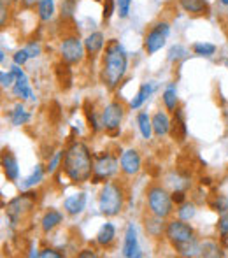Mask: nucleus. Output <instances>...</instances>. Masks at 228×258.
Listing matches in <instances>:
<instances>
[{
  "mask_svg": "<svg viewBox=\"0 0 228 258\" xmlns=\"http://www.w3.org/2000/svg\"><path fill=\"white\" fill-rule=\"evenodd\" d=\"M216 227H218L219 237H221L223 241H226V239H228V211L219 216L218 225H216Z\"/></svg>",
  "mask_w": 228,
  "mask_h": 258,
  "instance_id": "obj_38",
  "label": "nucleus"
},
{
  "mask_svg": "<svg viewBox=\"0 0 228 258\" xmlns=\"http://www.w3.org/2000/svg\"><path fill=\"white\" fill-rule=\"evenodd\" d=\"M211 207L216 211V213H226L228 211V199L223 197V195H214V199L211 201Z\"/></svg>",
  "mask_w": 228,
  "mask_h": 258,
  "instance_id": "obj_36",
  "label": "nucleus"
},
{
  "mask_svg": "<svg viewBox=\"0 0 228 258\" xmlns=\"http://www.w3.org/2000/svg\"><path fill=\"white\" fill-rule=\"evenodd\" d=\"M179 4L190 14H202L209 9L207 0H179Z\"/></svg>",
  "mask_w": 228,
  "mask_h": 258,
  "instance_id": "obj_25",
  "label": "nucleus"
},
{
  "mask_svg": "<svg viewBox=\"0 0 228 258\" xmlns=\"http://www.w3.org/2000/svg\"><path fill=\"white\" fill-rule=\"evenodd\" d=\"M27 51H28V54H30V58H37L39 54L42 53V48H41L39 42H30V44L27 46Z\"/></svg>",
  "mask_w": 228,
  "mask_h": 258,
  "instance_id": "obj_43",
  "label": "nucleus"
},
{
  "mask_svg": "<svg viewBox=\"0 0 228 258\" xmlns=\"http://www.w3.org/2000/svg\"><path fill=\"white\" fill-rule=\"evenodd\" d=\"M37 14L41 21H49L55 16V2L53 0H39Z\"/></svg>",
  "mask_w": 228,
  "mask_h": 258,
  "instance_id": "obj_26",
  "label": "nucleus"
},
{
  "mask_svg": "<svg viewBox=\"0 0 228 258\" xmlns=\"http://www.w3.org/2000/svg\"><path fill=\"white\" fill-rule=\"evenodd\" d=\"M123 256L126 258H140L142 253H140L139 248V239H137V230L135 225L128 223L125 230V242H123Z\"/></svg>",
  "mask_w": 228,
  "mask_h": 258,
  "instance_id": "obj_12",
  "label": "nucleus"
},
{
  "mask_svg": "<svg viewBox=\"0 0 228 258\" xmlns=\"http://www.w3.org/2000/svg\"><path fill=\"white\" fill-rule=\"evenodd\" d=\"M169 35H171V25L167 21H160L157 23L144 37V49L147 54H155L158 53L167 42Z\"/></svg>",
  "mask_w": 228,
  "mask_h": 258,
  "instance_id": "obj_9",
  "label": "nucleus"
},
{
  "mask_svg": "<svg viewBox=\"0 0 228 258\" xmlns=\"http://www.w3.org/2000/svg\"><path fill=\"white\" fill-rule=\"evenodd\" d=\"M114 13H116V0H104V13H102L104 21L111 20V16Z\"/></svg>",
  "mask_w": 228,
  "mask_h": 258,
  "instance_id": "obj_40",
  "label": "nucleus"
},
{
  "mask_svg": "<svg viewBox=\"0 0 228 258\" xmlns=\"http://www.w3.org/2000/svg\"><path fill=\"white\" fill-rule=\"evenodd\" d=\"M86 48L85 42L78 37V35H67V37L61 39L60 42V56L63 61L70 65L81 63L85 60Z\"/></svg>",
  "mask_w": 228,
  "mask_h": 258,
  "instance_id": "obj_7",
  "label": "nucleus"
},
{
  "mask_svg": "<svg viewBox=\"0 0 228 258\" xmlns=\"http://www.w3.org/2000/svg\"><path fill=\"white\" fill-rule=\"evenodd\" d=\"M146 202H147V209L151 214L160 218H169L174 211V201H172V194H169L164 186H153L147 188L146 191Z\"/></svg>",
  "mask_w": 228,
  "mask_h": 258,
  "instance_id": "obj_4",
  "label": "nucleus"
},
{
  "mask_svg": "<svg viewBox=\"0 0 228 258\" xmlns=\"http://www.w3.org/2000/svg\"><path fill=\"white\" fill-rule=\"evenodd\" d=\"M13 95L16 97V99H21V100H27V99H30V97H34L30 85H28L27 76H23V78H16V83L13 85Z\"/></svg>",
  "mask_w": 228,
  "mask_h": 258,
  "instance_id": "obj_22",
  "label": "nucleus"
},
{
  "mask_svg": "<svg viewBox=\"0 0 228 258\" xmlns=\"http://www.w3.org/2000/svg\"><path fill=\"white\" fill-rule=\"evenodd\" d=\"M137 125H139V130L144 139H149L151 134H153V121H151L149 114L146 111H140L137 114Z\"/></svg>",
  "mask_w": 228,
  "mask_h": 258,
  "instance_id": "obj_27",
  "label": "nucleus"
},
{
  "mask_svg": "<svg viewBox=\"0 0 228 258\" xmlns=\"http://www.w3.org/2000/svg\"><path fill=\"white\" fill-rule=\"evenodd\" d=\"M153 92H155V86L151 85V83H144V85L139 88V92H137V95L130 100V107H132V109H140V107H142V104L149 99Z\"/></svg>",
  "mask_w": 228,
  "mask_h": 258,
  "instance_id": "obj_23",
  "label": "nucleus"
},
{
  "mask_svg": "<svg viewBox=\"0 0 228 258\" xmlns=\"http://www.w3.org/2000/svg\"><path fill=\"white\" fill-rule=\"evenodd\" d=\"M195 213H197V209H195V204H191V202H183L179 209H177L179 218H181V220H184V221H190L191 218L195 216Z\"/></svg>",
  "mask_w": 228,
  "mask_h": 258,
  "instance_id": "obj_33",
  "label": "nucleus"
},
{
  "mask_svg": "<svg viewBox=\"0 0 228 258\" xmlns=\"http://www.w3.org/2000/svg\"><path fill=\"white\" fill-rule=\"evenodd\" d=\"M125 204V191H123L121 184L113 183V181H107L102 186L99 195V209L104 216L113 218L118 216L123 209Z\"/></svg>",
  "mask_w": 228,
  "mask_h": 258,
  "instance_id": "obj_3",
  "label": "nucleus"
},
{
  "mask_svg": "<svg viewBox=\"0 0 228 258\" xmlns=\"http://www.w3.org/2000/svg\"><path fill=\"white\" fill-rule=\"evenodd\" d=\"M61 170L65 176L75 184L86 183L93 176V156L90 148L81 141H74L68 144V148L63 153Z\"/></svg>",
  "mask_w": 228,
  "mask_h": 258,
  "instance_id": "obj_1",
  "label": "nucleus"
},
{
  "mask_svg": "<svg viewBox=\"0 0 228 258\" xmlns=\"http://www.w3.org/2000/svg\"><path fill=\"white\" fill-rule=\"evenodd\" d=\"M193 53L198 54V56H212L216 53V46L211 44V42H195Z\"/></svg>",
  "mask_w": 228,
  "mask_h": 258,
  "instance_id": "obj_32",
  "label": "nucleus"
},
{
  "mask_svg": "<svg viewBox=\"0 0 228 258\" xmlns=\"http://www.w3.org/2000/svg\"><path fill=\"white\" fill-rule=\"evenodd\" d=\"M116 239V227L113 223H104L97 234V242L104 248H109Z\"/></svg>",
  "mask_w": 228,
  "mask_h": 258,
  "instance_id": "obj_20",
  "label": "nucleus"
},
{
  "mask_svg": "<svg viewBox=\"0 0 228 258\" xmlns=\"http://www.w3.org/2000/svg\"><path fill=\"white\" fill-rule=\"evenodd\" d=\"M39 256L41 258H61V253H58L56 249H53V248H46L39 253Z\"/></svg>",
  "mask_w": 228,
  "mask_h": 258,
  "instance_id": "obj_44",
  "label": "nucleus"
},
{
  "mask_svg": "<svg viewBox=\"0 0 228 258\" xmlns=\"http://www.w3.org/2000/svg\"><path fill=\"white\" fill-rule=\"evenodd\" d=\"M162 100H164V105L169 109V111H176V109H177V102H179V99H177V90H176V86L169 85L167 88L164 90Z\"/></svg>",
  "mask_w": 228,
  "mask_h": 258,
  "instance_id": "obj_28",
  "label": "nucleus"
},
{
  "mask_svg": "<svg viewBox=\"0 0 228 258\" xmlns=\"http://www.w3.org/2000/svg\"><path fill=\"white\" fill-rule=\"evenodd\" d=\"M119 169V160L109 151H104L93 156V183H100V181H109L111 177L116 176Z\"/></svg>",
  "mask_w": 228,
  "mask_h": 258,
  "instance_id": "obj_5",
  "label": "nucleus"
},
{
  "mask_svg": "<svg viewBox=\"0 0 228 258\" xmlns=\"http://www.w3.org/2000/svg\"><path fill=\"white\" fill-rule=\"evenodd\" d=\"M186 54H188V51H186V48H184V46L176 44V46H172V48L169 49L167 58H169V61H177V60H183Z\"/></svg>",
  "mask_w": 228,
  "mask_h": 258,
  "instance_id": "obj_35",
  "label": "nucleus"
},
{
  "mask_svg": "<svg viewBox=\"0 0 228 258\" xmlns=\"http://www.w3.org/2000/svg\"><path fill=\"white\" fill-rule=\"evenodd\" d=\"M35 202H37V194H35V191L21 194L20 197L13 199V201L7 204V218H9L13 223H18V221H21V218H23L25 214L34 209Z\"/></svg>",
  "mask_w": 228,
  "mask_h": 258,
  "instance_id": "obj_8",
  "label": "nucleus"
},
{
  "mask_svg": "<svg viewBox=\"0 0 228 258\" xmlns=\"http://www.w3.org/2000/svg\"><path fill=\"white\" fill-rule=\"evenodd\" d=\"M9 118L14 126H21V125H25V123L30 121V112L25 109L23 104H16L13 107V111H11Z\"/></svg>",
  "mask_w": 228,
  "mask_h": 258,
  "instance_id": "obj_24",
  "label": "nucleus"
},
{
  "mask_svg": "<svg viewBox=\"0 0 228 258\" xmlns=\"http://www.w3.org/2000/svg\"><path fill=\"white\" fill-rule=\"evenodd\" d=\"M130 6H132V0H116V13L121 20L128 18L130 14Z\"/></svg>",
  "mask_w": 228,
  "mask_h": 258,
  "instance_id": "obj_37",
  "label": "nucleus"
},
{
  "mask_svg": "<svg viewBox=\"0 0 228 258\" xmlns=\"http://www.w3.org/2000/svg\"><path fill=\"white\" fill-rule=\"evenodd\" d=\"M55 74H56L58 83H60V88L63 90V92H67V90L72 88V85H74V76H72L70 63L61 60L60 63H56Z\"/></svg>",
  "mask_w": 228,
  "mask_h": 258,
  "instance_id": "obj_14",
  "label": "nucleus"
},
{
  "mask_svg": "<svg viewBox=\"0 0 228 258\" xmlns=\"http://www.w3.org/2000/svg\"><path fill=\"white\" fill-rule=\"evenodd\" d=\"M123 116H125V109H123L121 102H111L104 107L102 111V126L106 128V132L116 134L119 130V125L123 121Z\"/></svg>",
  "mask_w": 228,
  "mask_h": 258,
  "instance_id": "obj_10",
  "label": "nucleus"
},
{
  "mask_svg": "<svg viewBox=\"0 0 228 258\" xmlns=\"http://www.w3.org/2000/svg\"><path fill=\"white\" fill-rule=\"evenodd\" d=\"M2 170L4 176L7 181H18L20 177V165H18V160L11 151H4L2 155Z\"/></svg>",
  "mask_w": 228,
  "mask_h": 258,
  "instance_id": "obj_13",
  "label": "nucleus"
},
{
  "mask_svg": "<svg viewBox=\"0 0 228 258\" xmlns=\"http://www.w3.org/2000/svg\"><path fill=\"white\" fill-rule=\"evenodd\" d=\"M85 48L88 56H97L104 48H106V37L102 32H92L88 37L85 39Z\"/></svg>",
  "mask_w": 228,
  "mask_h": 258,
  "instance_id": "obj_15",
  "label": "nucleus"
},
{
  "mask_svg": "<svg viewBox=\"0 0 228 258\" xmlns=\"http://www.w3.org/2000/svg\"><path fill=\"white\" fill-rule=\"evenodd\" d=\"M126 69H128V58H126L125 48L116 39L107 41L102 56V72H100L102 83L109 90H114L123 81Z\"/></svg>",
  "mask_w": 228,
  "mask_h": 258,
  "instance_id": "obj_2",
  "label": "nucleus"
},
{
  "mask_svg": "<svg viewBox=\"0 0 228 258\" xmlns=\"http://www.w3.org/2000/svg\"><path fill=\"white\" fill-rule=\"evenodd\" d=\"M4 60H6V51L2 49V51H0V61H4Z\"/></svg>",
  "mask_w": 228,
  "mask_h": 258,
  "instance_id": "obj_50",
  "label": "nucleus"
},
{
  "mask_svg": "<svg viewBox=\"0 0 228 258\" xmlns=\"http://www.w3.org/2000/svg\"><path fill=\"white\" fill-rule=\"evenodd\" d=\"M16 83V76L13 74V72H2L0 74V85H2V88H13V85Z\"/></svg>",
  "mask_w": 228,
  "mask_h": 258,
  "instance_id": "obj_39",
  "label": "nucleus"
},
{
  "mask_svg": "<svg viewBox=\"0 0 228 258\" xmlns=\"http://www.w3.org/2000/svg\"><path fill=\"white\" fill-rule=\"evenodd\" d=\"M85 207H86V194H83V191L70 195V197H67L63 201V209L67 211V214H72V216L81 214L85 211Z\"/></svg>",
  "mask_w": 228,
  "mask_h": 258,
  "instance_id": "obj_17",
  "label": "nucleus"
},
{
  "mask_svg": "<svg viewBox=\"0 0 228 258\" xmlns=\"http://www.w3.org/2000/svg\"><path fill=\"white\" fill-rule=\"evenodd\" d=\"M219 2H221V6H226L228 7V0H219Z\"/></svg>",
  "mask_w": 228,
  "mask_h": 258,
  "instance_id": "obj_51",
  "label": "nucleus"
},
{
  "mask_svg": "<svg viewBox=\"0 0 228 258\" xmlns=\"http://www.w3.org/2000/svg\"><path fill=\"white\" fill-rule=\"evenodd\" d=\"M165 218H160V216H155L151 214L149 218H146V232L147 235L151 237H160L162 234H165V223H164Z\"/></svg>",
  "mask_w": 228,
  "mask_h": 258,
  "instance_id": "obj_21",
  "label": "nucleus"
},
{
  "mask_svg": "<svg viewBox=\"0 0 228 258\" xmlns=\"http://www.w3.org/2000/svg\"><path fill=\"white\" fill-rule=\"evenodd\" d=\"M63 153L65 151H55L51 156H49L48 160V167H46V170H48L49 174H55L58 170V167H60V163L63 162Z\"/></svg>",
  "mask_w": 228,
  "mask_h": 258,
  "instance_id": "obj_34",
  "label": "nucleus"
},
{
  "mask_svg": "<svg viewBox=\"0 0 228 258\" xmlns=\"http://www.w3.org/2000/svg\"><path fill=\"white\" fill-rule=\"evenodd\" d=\"M85 114H86V121H88L90 128H92L93 132H99L100 128H104V126H102V119H99V116H97L93 105L90 107V102L85 104Z\"/></svg>",
  "mask_w": 228,
  "mask_h": 258,
  "instance_id": "obj_29",
  "label": "nucleus"
},
{
  "mask_svg": "<svg viewBox=\"0 0 228 258\" xmlns=\"http://www.w3.org/2000/svg\"><path fill=\"white\" fill-rule=\"evenodd\" d=\"M225 65H226V69H228V58H226V60H225Z\"/></svg>",
  "mask_w": 228,
  "mask_h": 258,
  "instance_id": "obj_52",
  "label": "nucleus"
},
{
  "mask_svg": "<svg viewBox=\"0 0 228 258\" xmlns=\"http://www.w3.org/2000/svg\"><path fill=\"white\" fill-rule=\"evenodd\" d=\"M78 7V0H61L60 4V16L61 20H70Z\"/></svg>",
  "mask_w": 228,
  "mask_h": 258,
  "instance_id": "obj_31",
  "label": "nucleus"
},
{
  "mask_svg": "<svg viewBox=\"0 0 228 258\" xmlns=\"http://www.w3.org/2000/svg\"><path fill=\"white\" fill-rule=\"evenodd\" d=\"M142 167V158H140L139 151L137 150H125L119 156V169H121L123 174L126 176H135L137 172Z\"/></svg>",
  "mask_w": 228,
  "mask_h": 258,
  "instance_id": "obj_11",
  "label": "nucleus"
},
{
  "mask_svg": "<svg viewBox=\"0 0 228 258\" xmlns=\"http://www.w3.org/2000/svg\"><path fill=\"white\" fill-rule=\"evenodd\" d=\"M42 179H44V169H42V165H35L34 172H32L30 176L23 181V184H21V186L27 190V188H32V186H35V184H39Z\"/></svg>",
  "mask_w": 228,
  "mask_h": 258,
  "instance_id": "obj_30",
  "label": "nucleus"
},
{
  "mask_svg": "<svg viewBox=\"0 0 228 258\" xmlns=\"http://www.w3.org/2000/svg\"><path fill=\"white\" fill-rule=\"evenodd\" d=\"M79 258H95V251H92V249H83V251L78 253Z\"/></svg>",
  "mask_w": 228,
  "mask_h": 258,
  "instance_id": "obj_47",
  "label": "nucleus"
},
{
  "mask_svg": "<svg viewBox=\"0 0 228 258\" xmlns=\"http://www.w3.org/2000/svg\"><path fill=\"white\" fill-rule=\"evenodd\" d=\"M7 7L9 6H4L2 4V20H0V23H2V27L6 25V14H7Z\"/></svg>",
  "mask_w": 228,
  "mask_h": 258,
  "instance_id": "obj_48",
  "label": "nucleus"
},
{
  "mask_svg": "<svg viewBox=\"0 0 228 258\" xmlns=\"http://www.w3.org/2000/svg\"><path fill=\"white\" fill-rule=\"evenodd\" d=\"M165 237H167V241L171 242L174 248H179V246L193 241L195 230L186 223V221L179 218V220H172L167 223V228H165Z\"/></svg>",
  "mask_w": 228,
  "mask_h": 258,
  "instance_id": "obj_6",
  "label": "nucleus"
},
{
  "mask_svg": "<svg viewBox=\"0 0 228 258\" xmlns=\"http://www.w3.org/2000/svg\"><path fill=\"white\" fill-rule=\"evenodd\" d=\"M171 134H172V137L177 141V143H183V141L186 139V121H184L183 109H176V111H174Z\"/></svg>",
  "mask_w": 228,
  "mask_h": 258,
  "instance_id": "obj_16",
  "label": "nucleus"
},
{
  "mask_svg": "<svg viewBox=\"0 0 228 258\" xmlns=\"http://www.w3.org/2000/svg\"><path fill=\"white\" fill-rule=\"evenodd\" d=\"M20 4L25 7V9H32L39 4V0H20Z\"/></svg>",
  "mask_w": 228,
  "mask_h": 258,
  "instance_id": "obj_46",
  "label": "nucleus"
},
{
  "mask_svg": "<svg viewBox=\"0 0 228 258\" xmlns=\"http://www.w3.org/2000/svg\"><path fill=\"white\" fill-rule=\"evenodd\" d=\"M61 220H63V214L60 213V211H56V209H49L48 213L42 216V220H41V228H42V232H51V230H55V228L58 227V225L61 223Z\"/></svg>",
  "mask_w": 228,
  "mask_h": 258,
  "instance_id": "obj_19",
  "label": "nucleus"
},
{
  "mask_svg": "<svg viewBox=\"0 0 228 258\" xmlns=\"http://www.w3.org/2000/svg\"><path fill=\"white\" fill-rule=\"evenodd\" d=\"M14 2H20V0H2L4 6H11V4H14Z\"/></svg>",
  "mask_w": 228,
  "mask_h": 258,
  "instance_id": "obj_49",
  "label": "nucleus"
},
{
  "mask_svg": "<svg viewBox=\"0 0 228 258\" xmlns=\"http://www.w3.org/2000/svg\"><path fill=\"white\" fill-rule=\"evenodd\" d=\"M28 58H30V54H28L27 48L18 49V51L13 54V61H14L16 65H25V63L28 61Z\"/></svg>",
  "mask_w": 228,
  "mask_h": 258,
  "instance_id": "obj_41",
  "label": "nucleus"
},
{
  "mask_svg": "<svg viewBox=\"0 0 228 258\" xmlns=\"http://www.w3.org/2000/svg\"><path fill=\"white\" fill-rule=\"evenodd\" d=\"M184 199H186V194H184L183 190H176V191L172 194V201L176 202V204H179V206L184 202Z\"/></svg>",
  "mask_w": 228,
  "mask_h": 258,
  "instance_id": "obj_45",
  "label": "nucleus"
},
{
  "mask_svg": "<svg viewBox=\"0 0 228 258\" xmlns=\"http://www.w3.org/2000/svg\"><path fill=\"white\" fill-rule=\"evenodd\" d=\"M151 121H153V134L157 137H164V136H167V134L171 132L172 121L169 119V116L165 114L164 111L155 112V116L151 118Z\"/></svg>",
  "mask_w": 228,
  "mask_h": 258,
  "instance_id": "obj_18",
  "label": "nucleus"
},
{
  "mask_svg": "<svg viewBox=\"0 0 228 258\" xmlns=\"http://www.w3.org/2000/svg\"><path fill=\"white\" fill-rule=\"evenodd\" d=\"M212 251H219L214 242H205V244L202 246V255L204 256H216V253H212Z\"/></svg>",
  "mask_w": 228,
  "mask_h": 258,
  "instance_id": "obj_42",
  "label": "nucleus"
}]
</instances>
